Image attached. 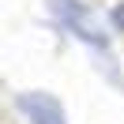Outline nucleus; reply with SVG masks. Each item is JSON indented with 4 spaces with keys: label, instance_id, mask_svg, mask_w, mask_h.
<instances>
[{
    "label": "nucleus",
    "instance_id": "obj_1",
    "mask_svg": "<svg viewBox=\"0 0 124 124\" xmlns=\"http://www.w3.org/2000/svg\"><path fill=\"white\" fill-rule=\"evenodd\" d=\"M45 4H49V11L56 15V23H60L68 34H75V38L86 41L90 49H109L105 26L98 23V15L86 8L83 0H45Z\"/></svg>",
    "mask_w": 124,
    "mask_h": 124
},
{
    "label": "nucleus",
    "instance_id": "obj_3",
    "mask_svg": "<svg viewBox=\"0 0 124 124\" xmlns=\"http://www.w3.org/2000/svg\"><path fill=\"white\" fill-rule=\"evenodd\" d=\"M109 23H113V30H116V34H124V0H120V4H113Z\"/></svg>",
    "mask_w": 124,
    "mask_h": 124
},
{
    "label": "nucleus",
    "instance_id": "obj_2",
    "mask_svg": "<svg viewBox=\"0 0 124 124\" xmlns=\"http://www.w3.org/2000/svg\"><path fill=\"white\" fill-rule=\"evenodd\" d=\"M15 105L30 124H68L60 98L49 90H23V94H15Z\"/></svg>",
    "mask_w": 124,
    "mask_h": 124
}]
</instances>
